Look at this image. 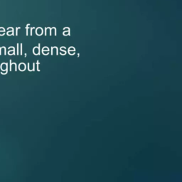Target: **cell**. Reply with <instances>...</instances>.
I'll use <instances>...</instances> for the list:
<instances>
[{
    "label": "cell",
    "instance_id": "1",
    "mask_svg": "<svg viewBox=\"0 0 182 182\" xmlns=\"http://www.w3.org/2000/svg\"><path fill=\"white\" fill-rule=\"evenodd\" d=\"M6 64H2V65H1V70H6Z\"/></svg>",
    "mask_w": 182,
    "mask_h": 182
}]
</instances>
